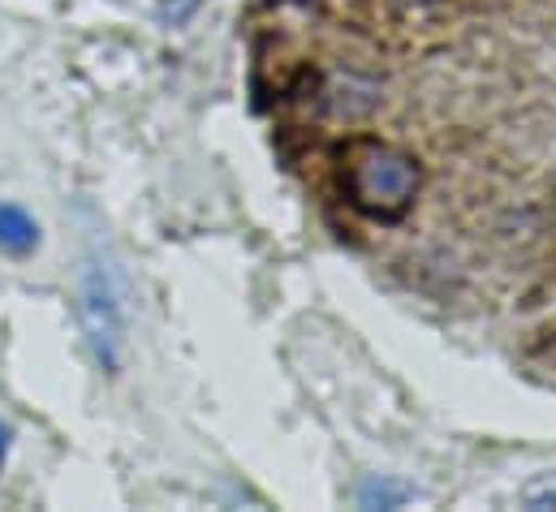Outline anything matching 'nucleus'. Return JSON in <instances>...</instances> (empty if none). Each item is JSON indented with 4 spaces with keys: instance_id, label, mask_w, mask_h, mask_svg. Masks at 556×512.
Returning <instances> with one entry per match:
<instances>
[{
    "instance_id": "nucleus-1",
    "label": "nucleus",
    "mask_w": 556,
    "mask_h": 512,
    "mask_svg": "<svg viewBox=\"0 0 556 512\" xmlns=\"http://www.w3.org/2000/svg\"><path fill=\"white\" fill-rule=\"evenodd\" d=\"M345 199L380 220L393 225L415 207V194L422 185V168L410 151L389 146V142H354L350 159H345Z\"/></svg>"
},
{
    "instance_id": "nucleus-2",
    "label": "nucleus",
    "mask_w": 556,
    "mask_h": 512,
    "mask_svg": "<svg viewBox=\"0 0 556 512\" xmlns=\"http://www.w3.org/2000/svg\"><path fill=\"white\" fill-rule=\"evenodd\" d=\"M78 319L87 332V345L104 371H117L122 362V293L113 284V271L96 255H87L78 280Z\"/></svg>"
},
{
    "instance_id": "nucleus-3",
    "label": "nucleus",
    "mask_w": 556,
    "mask_h": 512,
    "mask_svg": "<svg viewBox=\"0 0 556 512\" xmlns=\"http://www.w3.org/2000/svg\"><path fill=\"white\" fill-rule=\"evenodd\" d=\"M39 246V225L26 207L17 203H0V255L9 258H26L35 255Z\"/></svg>"
},
{
    "instance_id": "nucleus-4",
    "label": "nucleus",
    "mask_w": 556,
    "mask_h": 512,
    "mask_svg": "<svg viewBox=\"0 0 556 512\" xmlns=\"http://www.w3.org/2000/svg\"><path fill=\"white\" fill-rule=\"evenodd\" d=\"M415 491L402 487V483H389V478H371L358 487V509H402Z\"/></svg>"
},
{
    "instance_id": "nucleus-5",
    "label": "nucleus",
    "mask_w": 556,
    "mask_h": 512,
    "mask_svg": "<svg viewBox=\"0 0 556 512\" xmlns=\"http://www.w3.org/2000/svg\"><path fill=\"white\" fill-rule=\"evenodd\" d=\"M199 4H203V0H164V17H168V22H186Z\"/></svg>"
},
{
    "instance_id": "nucleus-6",
    "label": "nucleus",
    "mask_w": 556,
    "mask_h": 512,
    "mask_svg": "<svg viewBox=\"0 0 556 512\" xmlns=\"http://www.w3.org/2000/svg\"><path fill=\"white\" fill-rule=\"evenodd\" d=\"M406 4H427V0H406Z\"/></svg>"
}]
</instances>
